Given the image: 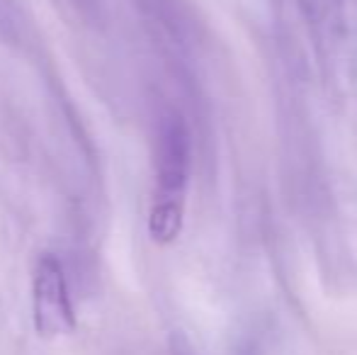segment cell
<instances>
[{
    "instance_id": "6da1fadb",
    "label": "cell",
    "mask_w": 357,
    "mask_h": 355,
    "mask_svg": "<svg viewBox=\"0 0 357 355\" xmlns=\"http://www.w3.org/2000/svg\"><path fill=\"white\" fill-rule=\"evenodd\" d=\"M190 142L180 117H165L158 132V197L151 214L155 241H173L180 232L183 190L188 183Z\"/></svg>"
},
{
    "instance_id": "7a4b0ae2",
    "label": "cell",
    "mask_w": 357,
    "mask_h": 355,
    "mask_svg": "<svg viewBox=\"0 0 357 355\" xmlns=\"http://www.w3.org/2000/svg\"><path fill=\"white\" fill-rule=\"evenodd\" d=\"M32 307L34 328H37L39 336H66L75 328V314L71 297H68L63 266L52 253H44L37 261L32 285Z\"/></svg>"
}]
</instances>
